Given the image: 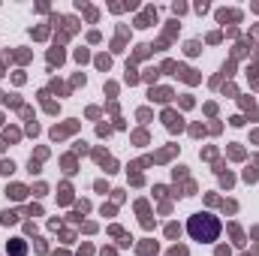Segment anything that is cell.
Returning <instances> with one entry per match:
<instances>
[{
	"label": "cell",
	"mask_w": 259,
	"mask_h": 256,
	"mask_svg": "<svg viewBox=\"0 0 259 256\" xmlns=\"http://www.w3.org/2000/svg\"><path fill=\"white\" fill-rule=\"evenodd\" d=\"M187 232L193 235L196 241H214L220 235V220L211 217V214H196L187 223Z\"/></svg>",
	"instance_id": "6da1fadb"
}]
</instances>
